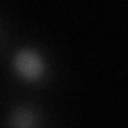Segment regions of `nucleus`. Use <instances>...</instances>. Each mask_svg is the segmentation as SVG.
Here are the masks:
<instances>
[{
  "label": "nucleus",
  "instance_id": "f257e3e1",
  "mask_svg": "<svg viewBox=\"0 0 128 128\" xmlns=\"http://www.w3.org/2000/svg\"><path fill=\"white\" fill-rule=\"evenodd\" d=\"M13 67L16 74L27 82H35V80L42 78V75L45 74V61H43L42 54L29 48L19 50L14 54Z\"/></svg>",
  "mask_w": 128,
  "mask_h": 128
},
{
  "label": "nucleus",
  "instance_id": "f03ea898",
  "mask_svg": "<svg viewBox=\"0 0 128 128\" xmlns=\"http://www.w3.org/2000/svg\"><path fill=\"white\" fill-rule=\"evenodd\" d=\"M11 126L13 128H35L37 117L29 107H19L11 115Z\"/></svg>",
  "mask_w": 128,
  "mask_h": 128
}]
</instances>
